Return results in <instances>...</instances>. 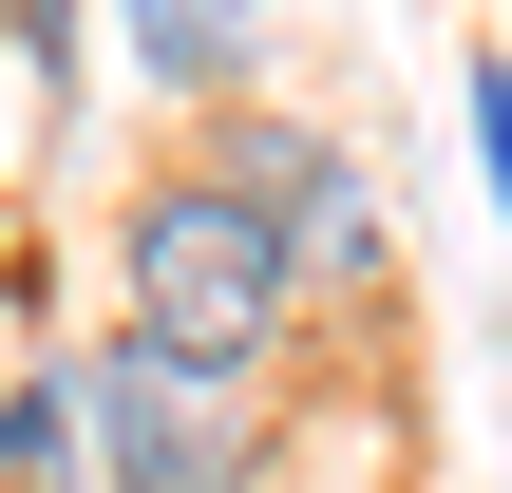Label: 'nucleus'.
I'll return each mask as SVG.
<instances>
[{
	"label": "nucleus",
	"instance_id": "obj_4",
	"mask_svg": "<svg viewBox=\"0 0 512 493\" xmlns=\"http://www.w3.org/2000/svg\"><path fill=\"white\" fill-rule=\"evenodd\" d=\"M76 437H95V399L19 380V399H0V493H57V475H76Z\"/></svg>",
	"mask_w": 512,
	"mask_h": 493
},
{
	"label": "nucleus",
	"instance_id": "obj_1",
	"mask_svg": "<svg viewBox=\"0 0 512 493\" xmlns=\"http://www.w3.org/2000/svg\"><path fill=\"white\" fill-rule=\"evenodd\" d=\"M285 304H304V247H285V209H266L247 171H171V190H133V342L247 380V361L285 342Z\"/></svg>",
	"mask_w": 512,
	"mask_h": 493
},
{
	"label": "nucleus",
	"instance_id": "obj_2",
	"mask_svg": "<svg viewBox=\"0 0 512 493\" xmlns=\"http://www.w3.org/2000/svg\"><path fill=\"white\" fill-rule=\"evenodd\" d=\"M95 456L114 493H247L266 475V418H247V380L228 361H171V342H95Z\"/></svg>",
	"mask_w": 512,
	"mask_h": 493
},
{
	"label": "nucleus",
	"instance_id": "obj_6",
	"mask_svg": "<svg viewBox=\"0 0 512 493\" xmlns=\"http://www.w3.org/2000/svg\"><path fill=\"white\" fill-rule=\"evenodd\" d=\"M209 19H228V38H247V19H266V0H209Z\"/></svg>",
	"mask_w": 512,
	"mask_h": 493
},
{
	"label": "nucleus",
	"instance_id": "obj_5",
	"mask_svg": "<svg viewBox=\"0 0 512 493\" xmlns=\"http://www.w3.org/2000/svg\"><path fill=\"white\" fill-rule=\"evenodd\" d=\"M475 171H494V209H512V57H475Z\"/></svg>",
	"mask_w": 512,
	"mask_h": 493
},
{
	"label": "nucleus",
	"instance_id": "obj_3",
	"mask_svg": "<svg viewBox=\"0 0 512 493\" xmlns=\"http://www.w3.org/2000/svg\"><path fill=\"white\" fill-rule=\"evenodd\" d=\"M247 190L285 209L304 285H323V266H361V171H342V133H285V114H266V133H247Z\"/></svg>",
	"mask_w": 512,
	"mask_h": 493
}]
</instances>
